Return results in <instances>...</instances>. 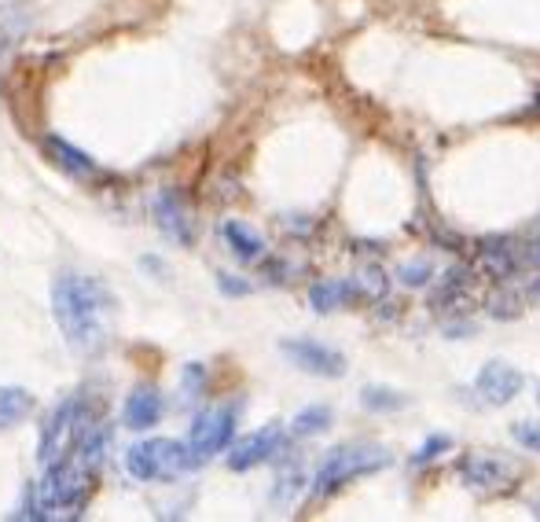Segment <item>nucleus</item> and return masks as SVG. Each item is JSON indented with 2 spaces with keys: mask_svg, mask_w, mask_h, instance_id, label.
I'll return each instance as SVG.
<instances>
[{
  "mask_svg": "<svg viewBox=\"0 0 540 522\" xmlns=\"http://www.w3.org/2000/svg\"><path fill=\"white\" fill-rule=\"evenodd\" d=\"M92 431V423H85V409H81L78 398L63 401L56 412H52V420L45 423V431H41V464H56L63 456H70V449H78L81 438Z\"/></svg>",
  "mask_w": 540,
  "mask_h": 522,
  "instance_id": "nucleus-5",
  "label": "nucleus"
},
{
  "mask_svg": "<svg viewBox=\"0 0 540 522\" xmlns=\"http://www.w3.org/2000/svg\"><path fill=\"white\" fill-rule=\"evenodd\" d=\"M460 475L474 493H496V489H504L511 482L515 467L507 464V460H500L496 453H471L463 456Z\"/></svg>",
  "mask_w": 540,
  "mask_h": 522,
  "instance_id": "nucleus-11",
  "label": "nucleus"
},
{
  "mask_svg": "<svg viewBox=\"0 0 540 522\" xmlns=\"http://www.w3.org/2000/svg\"><path fill=\"white\" fill-rule=\"evenodd\" d=\"M526 258H529V269H540V232L526 243Z\"/></svg>",
  "mask_w": 540,
  "mask_h": 522,
  "instance_id": "nucleus-26",
  "label": "nucleus"
},
{
  "mask_svg": "<svg viewBox=\"0 0 540 522\" xmlns=\"http://www.w3.org/2000/svg\"><path fill=\"white\" fill-rule=\"evenodd\" d=\"M221 291H228V295H247L250 284H243V280H232V276L221 273Z\"/></svg>",
  "mask_w": 540,
  "mask_h": 522,
  "instance_id": "nucleus-25",
  "label": "nucleus"
},
{
  "mask_svg": "<svg viewBox=\"0 0 540 522\" xmlns=\"http://www.w3.org/2000/svg\"><path fill=\"white\" fill-rule=\"evenodd\" d=\"M287 357H291L294 368H302L309 375H320V379H338V375H346V357L324 342H313V339H287L280 346Z\"/></svg>",
  "mask_w": 540,
  "mask_h": 522,
  "instance_id": "nucleus-10",
  "label": "nucleus"
},
{
  "mask_svg": "<svg viewBox=\"0 0 540 522\" xmlns=\"http://www.w3.org/2000/svg\"><path fill=\"white\" fill-rule=\"evenodd\" d=\"M522 295H515V291H493V295L485 298V313L493 320H515L522 317Z\"/></svg>",
  "mask_w": 540,
  "mask_h": 522,
  "instance_id": "nucleus-21",
  "label": "nucleus"
},
{
  "mask_svg": "<svg viewBox=\"0 0 540 522\" xmlns=\"http://www.w3.org/2000/svg\"><path fill=\"white\" fill-rule=\"evenodd\" d=\"M34 412V394L23 386H0V431L23 423Z\"/></svg>",
  "mask_w": 540,
  "mask_h": 522,
  "instance_id": "nucleus-17",
  "label": "nucleus"
},
{
  "mask_svg": "<svg viewBox=\"0 0 540 522\" xmlns=\"http://www.w3.org/2000/svg\"><path fill=\"white\" fill-rule=\"evenodd\" d=\"M45 151H48V159L56 162L59 170L70 173V177H78V181H100L103 170L96 166V162L85 155V151L78 148H70L67 140H56V137H48L45 140Z\"/></svg>",
  "mask_w": 540,
  "mask_h": 522,
  "instance_id": "nucleus-13",
  "label": "nucleus"
},
{
  "mask_svg": "<svg viewBox=\"0 0 540 522\" xmlns=\"http://www.w3.org/2000/svg\"><path fill=\"white\" fill-rule=\"evenodd\" d=\"M162 394H158L155 386H136L133 394L125 398V409H122V420L129 431H147V427H155L162 420Z\"/></svg>",
  "mask_w": 540,
  "mask_h": 522,
  "instance_id": "nucleus-12",
  "label": "nucleus"
},
{
  "mask_svg": "<svg viewBox=\"0 0 540 522\" xmlns=\"http://www.w3.org/2000/svg\"><path fill=\"white\" fill-rule=\"evenodd\" d=\"M397 276H401V284H408V287H427L430 284V261H412V265H405Z\"/></svg>",
  "mask_w": 540,
  "mask_h": 522,
  "instance_id": "nucleus-24",
  "label": "nucleus"
},
{
  "mask_svg": "<svg viewBox=\"0 0 540 522\" xmlns=\"http://www.w3.org/2000/svg\"><path fill=\"white\" fill-rule=\"evenodd\" d=\"M155 214H158V225H162V232H166L169 239H177V243H192V217H188V206L180 203L177 192L158 195Z\"/></svg>",
  "mask_w": 540,
  "mask_h": 522,
  "instance_id": "nucleus-14",
  "label": "nucleus"
},
{
  "mask_svg": "<svg viewBox=\"0 0 540 522\" xmlns=\"http://www.w3.org/2000/svg\"><path fill=\"white\" fill-rule=\"evenodd\" d=\"M331 427V409L327 405H313V409H302L294 416L291 431L294 438H313V434H324Z\"/></svg>",
  "mask_w": 540,
  "mask_h": 522,
  "instance_id": "nucleus-19",
  "label": "nucleus"
},
{
  "mask_svg": "<svg viewBox=\"0 0 540 522\" xmlns=\"http://www.w3.org/2000/svg\"><path fill=\"white\" fill-rule=\"evenodd\" d=\"M474 269L485 280H496V284H511L515 276L529 273V258H526V243L511 236H489L478 243V254H474Z\"/></svg>",
  "mask_w": 540,
  "mask_h": 522,
  "instance_id": "nucleus-6",
  "label": "nucleus"
},
{
  "mask_svg": "<svg viewBox=\"0 0 540 522\" xmlns=\"http://www.w3.org/2000/svg\"><path fill=\"white\" fill-rule=\"evenodd\" d=\"M221 236H225L228 250H232L239 261L265 258V239H261L250 225H243V221H225V225H221Z\"/></svg>",
  "mask_w": 540,
  "mask_h": 522,
  "instance_id": "nucleus-16",
  "label": "nucleus"
},
{
  "mask_svg": "<svg viewBox=\"0 0 540 522\" xmlns=\"http://www.w3.org/2000/svg\"><path fill=\"white\" fill-rule=\"evenodd\" d=\"M452 442L445 438V434H434V438H427V442L419 445V453L412 456V464H430V460H438L441 453H449Z\"/></svg>",
  "mask_w": 540,
  "mask_h": 522,
  "instance_id": "nucleus-23",
  "label": "nucleus"
},
{
  "mask_svg": "<svg viewBox=\"0 0 540 522\" xmlns=\"http://www.w3.org/2000/svg\"><path fill=\"white\" fill-rule=\"evenodd\" d=\"M511 438H515L522 449H529V453H540V420L511 423Z\"/></svg>",
  "mask_w": 540,
  "mask_h": 522,
  "instance_id": "nucleus-22",
  "label": "nucleus"
},
{
  "mask_svg": "<svg viewBox=\"0 0 540 522\" xmlns=\"http://www.w3.org/2000/svg\"><path fill=\"white\" fill-rule=\"evenodd\" d=\"M357 284L353 280H320V284L309 287V306L316 313H335V309L357 302Z\"/></svg>",
  "mask_w": 540,
  "mask_h": 522,
  "instance_id": "nucleus-15",
  "label": "nucleus"
},
{
  "mask_svg": "<svg viewBox=\"0 0 540 522\" xmlns=\"http://www.w3.org/2000/svg\"><path fill=\"white\" fill-rule=\"evenodd\" d=\"M92 471L85 460H56V464L45 467V482L37 486V497H41V508H45V519L52 515H81L85 508V500H89V489H92Z\"/></svg>",
  "mask_w": 540,
  "mask_h": 522,
  "instance_id": "nucleus-2",
  "label": "nucleus"
},
{
  "mask_svg": "<svg viewBox=\"0 0 540 522\" xmlns=\"http://www.w3.org/2000/svg\"><path fill=\"white\" fill-rule=\"evenodd\" d=\"M522 386H526V375L507 361H489L482 372L474 375V394H478L482 405H489V409L511 405V401L522 394Z\"/></svg>",
  "mask_w": 540,
  "mask_h": 522,
  "instance_id": "nucleus-8",
  "label": "nucleus"
},
{
  "mask_svg": "<svg viewBox=\"0 0 540 522\" xmlns=\"http://www.w3.org/2000/svg\"><path fill=\"white\" fill-rule=\"evenodd\" d=\"M283 442H287V438H283V427L280 423H269V427H261V431L228 445V467H232V471H250V467L269 464L272 456L283 449Z\"/></svg>",
  "mask_w": 540,
  "mask_h": 522,
  "instance_id": "nucleus-9",
  "label": "nucleus"
},
{
  "mask_svg": "<svg viewBox=\"0 0 540 522\" xmlns=\"http://www.w3.org/2000/svg\"><path fill=\"white\" fill-rule=\"evenodd\" d=\"M360 405H364L368 412H397V409H408L412 398H408V394H397V390H390V386H364Z\"/></svg>",
  "mask_w": 540,
  "mask_h": 522,
  "instance_id": "nucleus-18",
  "label": "nucleus"
},
{
  "mask_svg": "<svg viewBox=\"0 0 540 522\" xmlns=\"http://www.w3.org/2000/svg\"><path fill=\"white\" fill-rule=\"evenodd\" d=\"M236 438V409L232 405H221V409H206L199 420L192 423V434H188V449H192L199 460H210V456L225 453L228 445Z\"/></svg>",
  "mask_w": 540,
  "mask_h": 522,
  "instance_id": "nucleus-7",
  "label": "nucleus"
},
{
  "mask_svg": "<svg viewBox=\"0 0 540 522\" xmlns=\"http://www.w3.org/2000/svg\"><path fill=\"white\" fill-rule=\"evenodd\" d=\"M199 464L203 460L188 449V442H173V438H147V442H136L125 453L129 475L140 478V482H169V478L188 475Z\"/></svg>",
  "mask_w": 540,
  "mask_h": 522,
  "instance_id": "nucleus-3",
  "label": "nucleus"
},
{
  "mask_svg": "<svg viewBox=\"0 0 540 522\" xmlns=\"http://www.w3.org/2000/svg\"><path fill=\"white\" fill-rule=\"evenodd\" d=\"M52 313L70 342V350L96 357V353L111 342L114 331V298L111 291L92 280V276L63 273L52 284Z\"/></svg>",
  "mask_w": 540,
  "mask_h": 522,
  "instance_id": "nucleus-1",
  "label": "nucleus"
},
{
  "mask_svg": "<svg viewBox=\"0 0 540 522\" xmlns=\"http://www.w3.org/2000/svg\"><path fill=\"white\" fill-rule=\"evenodd\" d=\"M353 284H357V295L368 298V302H379V298H386V291H390V276L379 269V265H368V269H360L357 276H353Z\"/></svg>",
  "mask_w": 540,
  "mask_h": 522,
  "instance_id": "nucleus-20",
  "label": "nucleus"
},
{
  "mask_svg": "<svg viewBox=\"0 0 540 522\" xmlns=\"http://www.w3.org/2000/svg\"><path fill=\"white\" fill-rule=\"evenodd\" d=\"M537 401H540V390H537Z\"/></svg>",
  "mask_w": 540,
  "mask_h": 522,
  "instance_id": "nucleus-27",
  "label": "nucleus"
},
{
  "mask_svg": "<svg viewBox=\"0 0 540 522\" xmlns=\"http://www.w3.org/2000/svg\"><path fill=\"white\" fill-rule=\"evenodd\" d=\"M383 467H390V453L379 449V445H346V449H335L320 464V471H316L313 493L316 497H331L346 482H353L360 475H375Z\"/></svg>",
  "mask_w": 540,
  "mask_h": 522,
  "instance_id": "nucleus-4",
  "label": "nucleus"
}]
</instances>
